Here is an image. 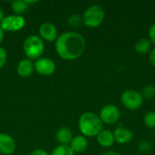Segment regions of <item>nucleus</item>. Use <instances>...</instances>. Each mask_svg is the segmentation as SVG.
Masks as SVG:
<instances>
[{"label":"nucleus","mask_w":155,"mask_h":155,"mask_svg":"<svg viewBox=\"0 0 155 155\" xmlns=\"http://www.w3.org/2000/svg\"><path fill=\"white\" fill-rule=\"evenodd\" d=\"M96 140H97L98 144L103 148H110L115 143L114 133L110 130H107V129H104L96 136Z\"/></svg>","instance_id":"obj_12"},{"label":"nucleus","mask_w":155,"mask_h":155,"mask_svg":"<svg viewBox=\"0 0 155 155\" xmlns=\"http://www.w3.org/2000/svg\"><path fill=\"white\" fill-rule=\"evenodd\" d=\"M89 142L87 138L84 135H76L74 136L73 140L71 141L69 146L72 148V150L74 152V153H81L86 151L88 148Z\"/></svg>","instance_id":"obj_13"},{"label":"nucleus","mask_w":155,"mask_h":155,"mask_svg":"<svg viewBox=\"0 0 155 155\" xmlns=\"http://www.w3.org/2000/svg\"><path fill=\"white\" fill-rule=\"evenodd\" d=\"M74 152L69 145H58L56 146L51 155H74Z\"/></svg>","instance_id":"obj_18"},{"label":"nucleus","mask_w":155,"mask_h":155,"mask_svg":"<svg viewBox=\"0 0 155 155\" xmlns=\"http://www.w3.org/2000/svg\"><path fill=\"white\" fill-rule=\"evenodd\" d=\"M25 25V20L22 15H10L5 16L2 20L0 26L5 31L7 32H15L21 30Z\"/></svg>","instance_id":"obj_7"},{"label":"nucleus","mask_w":155,"mask_h":155,"mask_svg":"<svg viewBox=\"0 0 155 155\" xmlns=\"http://www.w3.org/2000/svg\"><path fill=\"white\" fill-rule=\"evenodd\" d=\"M78 128L82 135L86 138L96 137L104 130V124L98 114L93 112H86L80 116Z\"/></svg>","instance_id":"obj_2"},{"label":"nucleus","mask_w":155,"mask_h":155,"mask_svg":"<svg viewBox=\"0 0 155 155\" xmlns=\"http://www.w3.org/2000/svg\"><path fill=\"white\" fill-rule=\"evenodd\" d=\"M148 39L152 45H155V23L151 25L148 31Z\"/></svg>","instance_id":"obj_24"},{"label":"nucleus","mask_w":155,"mask_h":155,"mask_svg":"<svg viewBox=\"0 0 155 155\" xmlns=\"http://www.w3.org/2000/svg\"><path fill=\"white\" fill-rule=\"evenodd\" d=\"M85 38L78 32L68 31L58 35L55 40V51L58 55L66 61L76 60L85 51Z\"/></svg>","instance_id":"obj_1"},{"label":"nucleus","mask_w":155,"mask_h":155,"mask_svg":"<svg viewBox=\"0 0 155 155\" xmlns=\"http://www.w3.org/2000/svg\"><path fill=\"white\" fill-rule=\"evenodd\" d=\"M34 70H35L34 63L32 62V60H30L28 58L22 59L17 64V67H16L17 74L20 76H22V77H28V76H30L33 74Z\"/></svg>","instance_id":"obj_15"},{"label":"nucleus","mask_w":155,"mask_h":155,"mask_svg":"<svg viewBox=\"0 0 155 155\" xmlns=\"http://www.w3.org/2000/svg\"><path fill=\"white\" fill-rule=\"evenodd\" d=\"M152 44L148 38H141L134 45V50L139 54H147L152 50Z\"/></svg>","instance_id":"obj_16"},{"label":"nucleus","mask_w":155,"mask_h":155,"mask_svg":"<svg viewBox=\"0 0 155 155\" xmlns=\"http://www.w3.org/2000/svg\"><path fill=\"white\" fill-rule=\"evenodd\" d=\"M23 49L25 56L30 60H37L42 57L45 51L44 40L35 35H31L27 36L23 44Z\"/></svg>","instance_id":"obj_3"},{"label":"nucleus","mask_w":155,"mask_h":155,"mask_svg":"<svg viewBox=\"0 0 155 155\" xmlns=\"http://www.w3.org/2000/svg\"><path fill=\"white\" fill-rule=\"evenodd\" d=\"M105 17L104 10L98 5H92L85 9L82 15L83 24L89 28H95L102 25Z\"/></svg>","instance_id":"obj_4"},{"label":"nucleus","mask_w":155,"mask_h":155,"mask_svg":"<svg viewBox=\"0 0 155 155\" xmlns=\"http://www.w3.org/2000/svg\"><path fill=\"white\" fill-rule=\"evenodd\" d=\"M39 35L43 40H45L48 42L55 41L58 37V32H57L56 26L49 22L44 23L40 25Z\"/></svg>","instance_id":"obj_10"},{"label":"nucleus","mask_w":155,"mask_h":155,"mask_svg":"<svg viewBox=\"0 0 155 155\" xmlns=\"http://www.w3.org/2000/svg\"><path fill=\"white\" fill-rule=\"evenodd\" d=\"M6 60H7V53L4 47L0 46V69L5 64Z\"/></svg>","instance_id":"obj_23"},{"label":"nucleus","mask_w":155,"mask_h":155,"mask_svg":"<svg viewBox=\"0 0 155 155\" xmlns=\"http://www.w3.org/2000/svg\"><path fill=\"white\" fill-rule=\"evenodd\" d=\"M102 155H120V153H118L115 151H107V152L104 153Z\"/></svg>","instance_id":"obj_27"},{"label":"nucleus","mask_w":155,"mask_h":155,"mask_svg":"<svg viewBox=\"0 0 155 155\" xmlns=\"http://www.w3.org/2000/svg\"><path fill=\"white\" fill-rule=\"evenodd\" d=\"M143 123L148 128L155 129V111H150L144 114Z\"/></svg>","instance_id":"obj_20"},{"label":"nucleus","mask_w":155,"mask_h":155,"mask_svg":"<svg viewBox=\"0 0 155 155\" xmlns=\"http://www.w3.org/2000/svg\"><path fill=\"white\" fill-rule=\"evenodd\" d=\"M4 36H5V32H4V30L1 28V26H0V45H1V43L3 42V40H4Z\"/></svg>","instance_id":"obj_28"},{"label":"nucleus","mask_w":155,"mask_h":155,"mask_svg":"<svg viewBox=\"0 0 155 155\" xmlns=\"http://www.w3.org/2000/svg\"><path fill=\"white\" fill-rule=\"evenodd\" d=\"M34 66L36 73L44 76L51 75L55 71V63L48 57H40L35 62Z\"/></svg>","instance_id":"obj_8"},{"label":"nucleus","mask_w":155,"mask_h":155,"mask_svg":"<svg viewBox=\"0 0 155 155\" xmlns=\"http://www.w3.org/2000/svg\"><path fill=\"white\" fill-rule=\"evenodd\" d=\"M16 144L14 138L4 133H0V153L3 155L13 154L15 151Z\"/></svg>","instance_id":"obj_9"},{"label":"nucleus","mask_w":155,"mask_h":155,"mask_svg":"<svg viewBox=\"0 0 155 155\" xmlns=\"http://www.w3.org/2000/svg\"><path fill=\"white\" fill-rule=\"evenodd\" d=\"M30 155H50L44 149H36V150H34Z\"/></svg>","instance_id":"obj_26"},{"label":"nucleus","mask_w":155,"mask_h":155,"mask_svg":"<svg viewBox=\"0 0 155 155\" xmlns=\"http://www.w3.org/2000/svg\"><path fill=\"white\" fill-rule=\"evenodd\" d=\"M143 99H152L155 96V86L153 84H147L143 86L141 92Z\"/></svg>","instance_id":"obj_21"},{"label":"nucleus","mask_w":155,"mask_h":155,"mask_svg":"<svg viewBox=\"0 0 155 155\" xmlns=\"http://www.w3.org/2000/svg\"><path fill=\"white\" fill-rule=\"evenodd\" d=\"M113 133H114L115 142L117 143H119V144L129 143L134 138L133 132L130 129H127V128H124V127H122V126L116 128Z\"/></svg>","instance_id":"obj_11"},{"label":"nucleus","mask_w":155,"mask_h":155,"mask_svg":"<svg viewBox=\"0 0 155 155\" xmlns=\"http://www.w3.org/2000/svg\"><path fill=\"white\" fill-rule=\"evenodd\" d=\"M120 99L122 104L130 111H134L141 108L144 101L142 94L133 89H128L124 91L121 94Z\"/></svg>","instance_id":"obj_5"},{"label":"nucleus","mask_w":155,"mask_h":155,"mask_svg":"<svg viewBox=\"0 0 155 155\" xmlns=\"http://www.w3.org/2000/svg\"><path fill=\"white\" fill-rule=\"evenodd\" d=\"M149 62L153 67H155V47L149 53Z\"/></svg>","instance_id":"obj_25"},{"label":"nucleus","mask_w":155,"mask_h":155,"mask_svg":"<svg viewBox=\"0 0 155 155\" xmlns=\"http://www.w3.org/2000/svg\"><path fill=\"white\" fill-rule=\"evenodd\" d=\"M137 150L140 153H148L151 152L152 150V144L147 142V141H143V142H141L139 144H138V147H137Z\"/></svg>","instance_id":"obj_22"},{"label":"nucleus","mask_w":155,"mask_h":155,"mask_svg":"<svg viewBox=\"0 0 155 155\" xmlns=\"http://www.w3.org/2000/svg\"><path fill=\"white\" fill-rule=\"evenodd\" d=\"M73 138V132L68 127H61L55 133V140L60 143V145H69Z\"/></svg>","instance_id":"obj_14"},{"label":"nucleus","mask_w":155,"mask_h":155,"mask_svg":"<svg viewBox=\"0 0 155 155\" xmlns=\"http://www.w3.org/2000/svg\"><path fill=\"white\" fill-rule=\"evenodd\" d=\"M4 11L2 10V8L0 7V24H1V22H2V20L4 19Z\"/></svg>","instance_id":"obj_29"},{"label":"nucleus","mask_w":155,"mask_h":155,"mask_svg":"<svg viewBox=\"0 0 155 155\" xmlns=\"http://www.w3.org/2000/svg\"><path fill=\"white\" fill-rule=\"evenodd\" d=\"M67 24L70 27L72 28H78L81 26L83 24V19L82 16L79 15L78 14H73L71 15L68 19H67Z\"/></svg>","instance_id":"obj_19"},{"label":"nucleus","mask_w":155,"mask_h":155,"mask_svg":"<svg viewBox=\"0 0 155 155\" xmlns=\"http://www.w3.org/2000/svg\"><path fill=\"white\" fill-rule=\"evenodd\" d=\"M27 8H28V5L24 0H15L11 3L12 11L17 15H21L22 14H24L27 10Z\"/></svg>","instance_id":"obj_17"},{"label":"nucleus","mask_w":155,"mask_h":155,"mask_svg":"<svg viewBox=\"0 0 155 155\" xmlns=\"http://www.w3.org/2000/svg\"><path fill=\"white\" fill-rule=\"evenodd\" d=\"M99 117L104 124L113 125L120 120L121 111L114 104H106L100 110Z\"/></svg>","instance_id":"obj_6"}]
</instances>
